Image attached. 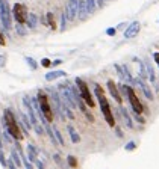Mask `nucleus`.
<instances>
[{
	"mask_svg": "<svg viewBox=\"0 0 159 169\" xmlns=\"http://www.w3.org/2000/svg\"><path fill=\"white\" fill-rule=\"evenodd\" d=\"M115 33H117V29H114V27H109V29H106V35H109V36H114Z\"/></svg>",
	"mask_w": 159,
	"mask_h": 169,
	"instance_id": "26",
	"label": "nucleus"
},
{
	"mask_svg": "<svg viewBox=\"0 0 159 169\" xmlns=\"http://www.w3.org/2000/svg\"><path fill=\"white\" fill-rule=\"evenodd\" d=\"M2 67H5V58L0 54V68H2Z\"/></svg>",
	"mask_w": 159,
	"mask_h": 169,
	"instance_id": "29",
	"label": "nucleus"
},
{
	"mask_svg": "<svg viewBox=\"0 0 159 169\" xmlns=\"http://www.w3.org/2000/svg\"><path fill=\"white\" fill-rule=\"evenodd\" d=\"M85 3H87L88 12L89 14H93V12L96 11V0H85Z\"/></svg>",
	"mask_w": 159,
	"mask_h": 169,
	"instance_id": "19",
	"label": "nucleus"
},
{
	"mask_svg": "<svg viewBox=\"0 0 159 169\" xmlns=\"http://www.w3.org/2000/svg\"><path fill=\"white\" fill-rule=\"evenodd\" d=\"M68 133H70V136H71V142H73V144H79L80 136L76 133V130H74L71 125H68Z\"/></svg>",
	"mask_w": 159,
	"mask_h": 169,
	"instance_id": "16",
	"label": "nucleus"
},
{
	"mask_svg": "<svg viewBox=\"0 0 159 169\" xmlns=\"http://www.w3.org/2000/svg\"><path fill=\"white\" fill-rule=\"evenodd\" d=\"M76 84H77V88H79V94H80V98L83 100V101L88 104L89 107H94L96 106V101L93 100V95H91V92H89V88L88 84L85 83L80 77H77L76 79Z\"/></svg>",
	"mask_w": 159,
	"mask_h": 169,
	"instance_id": "5",
	"label": "nucleus"
},
{
	"mask_svg": "<svg viewBox=\"0 0 159 169\" xmlns=\"http://www.w3.org/2000/svg\"><path fill=\"white\" fill-rule=\"evenodd\" d=\"M94 92H96V97L98 98V104H100V109H102V113H103V116H105L108 125L114 127L115 125V118H114V115H112L111 106H109V103H108V100H106L105 94H103V89H102L98 84H96Z\"/></svg>",
	"mask_w": 159,
	"mask_h": 169,
	"instance_id": "1",
	"label": "nucleus"
},
{
	"mask_svg": "<svg viewBox=\"0 0 159 169\" xmlns=\"http://www.w3.org/2000/svg\"><path fill=\"white\" fill-rule=\"evenodd\" d=\"M135 83H136L138 86H140V88H141L142 92H144V95H146V97H147L149 100H153V92L150 91V88L147 86V83H146V82H144L142 79H136V80H135Z\"/></svg>",
	"mask_w": 159,
	"mask_h": 169,
	"instance_id": "11",
	"label": "nucleus"
},
{
	"mask_svg": "<svg viewBox=\"0 0 159 169\" xmlns=\"http://www.w3.org/2000/svg\"><path fill=\"white\" fill-rule=\"evenodd\" d=\"M38 103H40V109H41V112H43L45 121H47V122H52L53 121L52 106H50V101H49V97H47L43 91L38 92Z\"/></svg>",
	"mask_w": 159,
	"mask_h": 169,
	"instance_id": "4",
	"label": "nucleus"
},
{
	"mask_svg": "<svg viewBox=\"0 0 159 169\" xmlns=\"http://www.w3.org/2000/svg\"><path fill=\"white\" fill-rule=\"evenodd\" d=\"M115 131H117V136H118V137H121V136H123V133H121V130H120L118 127L115 128Z\"/></svg>",
	"mask_w": 159,
	"mask_h": 169,
	"instance_id": "30",
	"label": "nucleus"
},
{
	"mask_svg": "<svg viewBox=\"0 0 159 169\" xmlns=\"http://www.w3.org/2000/svg\"><path fill=\"white\" fill-rule=\"evenodd\" d=\"M135 146H136L135 142H129V144L126 145V150H127V151H132V150H135Z\"/></svg>",
	"mask_w": 159,
	"mask_h": 169,
	"instance_id": "27",
	"label": "nucleus"
},
{
	"mask_svg": "<svg viewBox=\"0 0 159 169\" xmlns=\"http://www.w3.org/2000/svg\"><path fill=\"white\" fill-rule=\"evenodd\" d=\"M41 65H43V67H52V60L50 59H47V58H44V59L41 60Z\"/></svg>",
	"mask_w": 159,
	"mask_h": 169,
	"instance_id": "25",
	"label": "nucleus"
},
{
	"mask_svg": "<svg viewBox=\"0 0 159 169\" xmlns=\"http://www.w3.org/2000/svg\"><path fill=\"white\" fill-rule=\"evenodd\" d=\"M153 58H155V60H156V64L159 65V53H155V54H153Z\"/></svg>",
	"mask_w": 159,
	"mask_h": 169,
	"instance_id": "31",
	"label": "nucleus"
},
{
	"mask_svg": "<svg viewBox=\"0 0 159 169\" xmlns=\"http://www.w3.org/2000/svg\"><path fill=\"white\" fill-rule=\"evenodd\" d=\"M65 76H67L65 71H50V73L45 74V80L52 82V80H56L58 77H65Z\"/></svg>",
	"mask_w": 159,
	"mask_h": 169,
	"instance_id": "13",
	"label": "nucleus"
},
{
	"mask_svg": "<svg viewBox=\"0 0 159 169\" xmlns=\"http://www.w3.org/2000/svg\"><path fill=\"white\" fill-rule=\"evenodd\" d=\"M124 27H126V24H124V23H121V24H118V29H124Z\"/></svg>",
	"mask_w": 159,
	"mask_h": 169,
	"instance_id": "33",
	"label": "nucleus"
},
{
	"mask_svg": "<svg viewBox=\"0 0 159 169\" xmlns=\"http://www.w3.org/2000/svg\"><path fill=\"white\" fill-rule=\"evenodd\" d=\"M12 17L15 18V21H17L18 24H24V23H27L29 14H27L26 6H24L23 3H15L14 8H12Z\"/></svg>",
	"mask_w": 159,
	"mask_h": 169,
	"instance_id": "6",
	"label": "nucleus"
},
{
	"mask_svg": "<svg viewBox=\"0 0 159 169\" xmlns=\"http://www.w3.org/2000/svg\"><path fill=\"white\" fill-rule=\"evenodd\" d=\"M79 2L80 0H68V5L65 9V14L68 20H74L77 17V12H79Z\"/></svg>",
	"mask_w": 159,
	"mask_h": 169,
	"instance_id": "8",
	"label": "nucleus"
},
{
	"mask_svg": "<svg viewBox=\"0 0 159 169\" xmlns=\"http://www.w3.org/2000/svg\"><path fill=\"white\" fill-rule=\"evenodd\" d=\"M53 133H55V137L58 139V142L61 145H65V142H64V139H62V135L59 133V130L56 128V127H53Z\"/></svg>",
	"mask_w": 159,
	"mask_h": 169,
	"instance_id": "21",
	"label": "nucleus"
},
{
	"mask_svg": "<svg viewBox=\"0 0 159 169\" xmlns=\"http://www.w3.org/2000/svg\"><path fill=\"white\" fill-rule=\"evenodd\" d=\"M108 89H109V92L111 95L115 98V101L118 103V104H121L123 103V98H121V94L118 91V86L114 83V80H108Z\"/></svg>",
	"mask_w": 159,
	"mask_h": 169,
	"instance_id": "10",
	"label": "nucleus"
},
{
	"mask_svg": "<svg viewBox=\"0 0 159 169\" xmlns=\"http://www.w3.org/2000/svg\"><path fill=\"white\" fill-rule=\"evenodd\" d=\"M36 23H38V17H36V14L34 12H29V17H27V27L29 29H35L36 27Z\"/></svg>",
	"mask_w": 159,
	"mask_h": 169,
	"instance_id": "14",
	"label": "nucleus"
},
{
	"mask_svg": "<svg viewBox=\"0 0 159 169\" xmlns=\"http://www.w3.org/2000/svg\"><path fill=\"white\" fill-rule=\"evenodd\" d=\"M120 112H121V116H123L124 122H126V125L129 127V128H132L133 124H132V119H130V116H129V113H127V110L124 109V107H121V109H120Z\"/></svg>",
	"mask_w": 159,
	"mask_h": 169,
	"instance_id": "15",
	"label": "nucleus"
},
{
	"mask_svg": "<svg viewBox=\"0 0 159 169\" xmlns=\"http://www.w3.org/2000/svg\"><path fill=\"white\" fill-rule=\"evenodd\" d=\"M140 29H141V24L138 21H133L130 26H127V29L124 30V38L126 39H130V38H135L136 35L140 33Z\"/></svg>",
	"mask_w": 159,
	"mask_h": 169,
	"instance_id": "9",
	"label": "nucleus"
},
{
	"mask_svg": "<svg viewBox=\"0 0 159 169\" xmlns=\"http://www.w3.org/2000/svg\"><path fill=\"white\" fill-rule=\"evenodd\" d=\"M53 159H55V161H56V163H58L62 169H65V163L62 161V159H61V156H59V154H53Z\"/></svg>",
	"mask_w": 159,
	"mask_h": 169,
	"instance_id": "23",
	"label": "nucleus"
},
{
	"mask_svg": "<svg viewBox=\"0 0 159 169\" xmlns=\"http://www.w3.org/2000/svg\"><path fill=\"white\" fill-rule=\"evenodd\" d=\"M67 20H68V18H67V14H65V12H62V14H61V32H64V30H65Z\"/></svg>",
	"mask_w": 159,
	"mask_h": 169,
	"instance_id": "22",
	"label": "nucleus"
},
{
	"mask_svg": "<svg viewBox=\"0 0 159 169\" xmlns=\"http://www.w3.org/2000/svg\"><path fill=\"white\" fill-rule=\"evenodd\" d=\"M47 24L52 29H56V23H55V17H53V12H47Z\"/></svg>",
	"mask_w": 159,
	"mask_h": 169,
	"instance_id": "17",
	"label": "nucleus"
},
{
	"mask_svg": "<svg viewBox=\"0 0 159 169\" xmlns=\"http://www.w3.org/2000/svg\"><path fill=\"white\" fill-rule=\"evenodd\" d=\"M59 64H62V60H61V59H56V60H53V62H52L53 67H56V65H59Z\"/></svg>",
	"mask_w": 159,
	"mask_h": 169,
	"instance_id": "28",
	"label": "nucleus"
},
{
	"mask_svg": "<svg viewBox=\"0 0 159 169\" xmlns=\"http://www.w3.org/2000/svg\"><path fill=\"white\" fill-rule=\"evenodd\" d=\"M89 15L88 12V8H87V3H85V0H80L79 2V12H77V17H79V20H87V17Z\"/></svg>",
	"mask_w": 159,
	"mask_h": 169,
	"instance_id": "12",
	"label": "nucleus"
},
{
	"mask_svg": "<svg viewBox=\"0 0 159 169\" xmlns=\"http://www.w3.org/2000/svg\"><path fill=\"white\" fill-rule=\"evenodd\" d=\"M67 163H68L70 168H77V165H79V163H77V159H76L74 156H68V157H67Z\"/></svg>",
	"mask_w": 159,
	"mask_h": 169,
	"instance_id": "18",
	"label": "nucleus"
},
{
	"mask_svg": "<svg viewBox=\"0 0 159 169\" xmlns=\"http://www.w3.org/2000/svg\"><path fill=\"white\" fill-rule=\"evenodd\" d=\"M12 11L9 9V5L6 0H0V20H2V27L9 32L11 27H12Z\"/></svg>",
	"mask_w": 159,
	"mask_h": 169,
	"instance_id": "3",
	"label": "nucleus"
},
{
	"mask_svg": "<svg viewBox=\"0 0 159 169\" xmlns=\"http://www.w3.org/2000/svg\"><path fill=\"white\" fill-rule=\"evenodd\" d=\"M15 30H17V33L20 35V36H24V35L27 33L24 24H18V23H17V26H15Z\"/></svg>",
	"mask_w": 159,
	"mask_h": 169,
	"instance_id": "20",
	"label": "nucleus"
},
{
	"mask_svg": "<svg viewBox=\"0 0 159 169\" xmlns=\"http://www.w3.org/2000/svg\"><path fill=\"white\" fill-rule=\"evenodd\" d=\"M3 122H5V125H6L8 133L12 136L14 139H18V141H21V139H23V135H21L20 127H18V124H17V119H15L14 113H12L9 109L5 110V115H3Z\"/></svg>",
	"mask_w": 159,
	"mask_h": 169,
	"instance_id": "2",
	"label": "nucleus"
},
{
	"mask_svg": "<svg viewBox=\"0 0 159 169\" xmlns=\"http://www.w3.org/2000/svg\"><path fill=\"white\" fill-rule=\"evenodd\" d=\"M26 62L29 64V65H30V68H32V69H36V68H38L36 62H35L34 59H32V58H26Z\"/></svg>",
	"mask_w": 159,
	"mask_h": 169,
	"instance_id": "24",
	"label": "nucleus"
},
{
	"mask_svg": "<svg viewBox=\"0 0 159 169\" xmlns=\"http://www.w3.org/2000/svg\"><path fill=\"white\" fill-rule=\"evenodd\" d=\"M127 98H129V103H130V106H132L133 112H135L136 115H141L142 110H144V107H142L141 101L138 100V97H136L135 91H133L129 84H127Z\"/></svg>",
	"mask_w": 159,
	"mask_h": 169,
	"instance_id": "7",
	"label": "nucleus"
},
{
	"mask_svg": "<svg viewBox=\"0 0 159 169\" xmlns=\"http://www.w3.org/2000/svg\"><path fill=\"white\" fill-rule=\"evenodd\" d=\"M98 2V6L102 8V6H105V0H97Z\"/></svg>",
	"mask_w": 159,
	"mask_h": 169,
	"instance_id": "32",
	"label": "nucleus"
}]
</instances>
